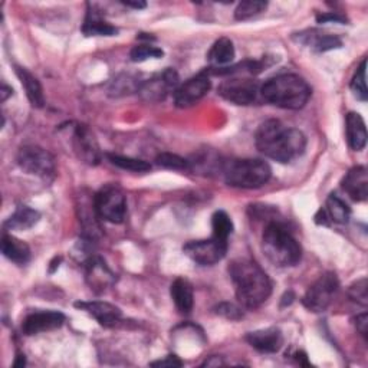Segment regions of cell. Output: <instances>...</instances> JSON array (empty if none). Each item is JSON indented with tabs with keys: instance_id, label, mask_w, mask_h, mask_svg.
I'll return each instance as SVG.
<instances>
[{
	"instance_id": "cell-12",
	"label": "cell",
	"mask_w": 368,
	"mask_h": 368,
	"mask_svg": "<svg viewBox=\"0 0 368 368\" xmlns=\"http://www.w3.org/2000/svg\"><path fill=\"white\" fill-rule=\"evenodd\" d=\"M71 143L74 152L77 154L78 159L88 165V166H98L102 154L98 145V141L91 131V128L85 124H77L72 128V135H71Z\"/></svg>"
},
{
	"instance_id": "cell-16",
	"label": "cell",
	"mask_w": 368,
	"mask_h": 368,
	"mask_svg": "<svg viewBox=\"0 0 368 368\" xmlns=\"http://www.w3.org/2000/svg\"><path fill=\"white\" fill-rule=\"evenodd\" d=\"M77 308L88 312L92 318H95L102 327H114L120 323L123 312L118 306L104 302V301H89V302H77Z\"/></svg>"
},
{
	"instance_id": "cell-38",
	"label": "cell",
	"mask_w": 368,
	"mask_h": 368,
	"mask_svg": "<svg viewBox=\"0 0 368 368\" xmlns=\"http://www.w3.org/2000/svg\"><path fill=\"white\" fill-rule=\"evenodd\" d=\"M151 367H182L183 361L177 355H167L163 359H157L150 362Z\"/></svg>"
},
{
	"instance_id": "cell-7",
	"label": "cell",
	"mask_w": 368,
	"mask_h": 368,
	"mask_svg": "<svg viewBox=\"0 0 368 368\" xmlns=\"http://www.w3.org/2000/svg\"><path fill=\"white\" fill-rule=\"evenodd\" d=\"M94 203L99 219L110 223H121L127 213V199L117 184L104 186L95 196Z\"/></svg>"
},
{
	"instance_id": "cell-35",
	"label": "cell",
	"mask_w": 368,
	"mask_h": 368,
	"mask_svg": "<svg viewBox=\"0 0 368 368\" xmlns=\"http://www.w3.org/2000/svg\"><path fill=\"white\" fill-rule=\"evenodd\" d=\"M157 165L169 169V170H176V172H184V170H190V163L189 160L183 159V157L173 154V152H162L157 155L155 159Z\"/></svg>"
},
{
	"instance_id": "cell-28",
	"label": "cell",
	"mask_w": 368,
	"mask_h": 368,
	"mask_svg": "<svg viewBox=\"0 0 368 368\" xmlns=\"http://www.w3.org/2000/svg\"><path fill=\"white\" fill-rule=\"evenodd\" d=\"M325 212H327L330 222H334L338 225L348 223L350 216H351V208L337 194L328 196L327 203H325Z\"/></svg>"
},
{
	"instance_id": "cell-37",
	"label": "cell",
	"mask_w": 368,
	"mask_h": 368,
	"mask_svg": "<svg viewBox=\"0 0 368 368\" xmlns=\"http://www.w3.org/2000/svg\"><path fill=\"white\" fill-rule=\"evenodd\" d=\"M215 312L218 315H221V317H223L226 320H230V321H239V320L243 318L242 308H239V306H236L235 303H230V302L219 303L215 308Z\"/></svg>"
},
{
	"instance_id": "cell-3",
	"label": "cell",
	"mask_w": 368,
	"mask_h": 368,
	"mask_svg": "<svg viewBox=\"0 0 368 368\" xmlns=\"http://www.w3.org/2000/svg\"><path fill=\"white\" fill-rule=\"evenodd\" d=\"M311 87L295 74H282L268 79L260 87V95L267 102L284 110H301L311 98Z\"/></svg>"
},
{
	"instance_id": "cell-20",
	"label": "cell",
	"mask_w": 368,
	"mask_h": 368,
	"mask_svg": "<svg viewBox=\"0 0 368 368\" xmlns=\"http://www.w3.org/2000/svg\"><path fill=\"white\" fill-rule=\"evenodd\" d=\"M345 137L351 150L361 151L367 145V128L358 113H348L345 118Z\"/></svg>"
},
{
	"instance_id": "cell-31",
	"label": "cell",
	"mask_w": 368,
	"mask_h": 368,
	"mask_svg": "<svg viewBox=\"0 0 368 368\" xmlns=\"http://www.w3.org/2000/svg\"><path fill=\"white\" fill-rule=\"evenodd\" d=\"M212 229H213V235H212L213 238L228 242L229 236L233 232V222L226 212L219 210V212H216L212 218Z\"/></svg>"
},
{
	"instance_id": "cell-18",
	"label": "cell",
	"mask_w": 368,
	"mask_h": 368,
	"mask_svg": "<svg viewBox=\"0 0 368 368\" xmlns=\"http://www.w3.org/2000/svg\"><path fill=\"white\" fill-rule=\"evenodd\" d=\"M189 163H190V172H196L204 176L222 173L225 167V162L222 160V157L215 150H210V148H204L196 152L189 160Z\"/></svg>"
},
{
	"instance_id": "cell-30",
	"label": "cell",
	"mask_w": 368,
	"mask_h": 368,
	"mask_svg": "<svg viewBox=\"0 0 368 368\" xmlns=\"http://www.w3.org/2000/svg\"><path fill=\"white\" fill-rule=\"evenodd\" d=\"M108 160L127 172H133V173H145L151 170V165L144 162V160H138V159H133V157H126V155H118V154H107Z\"/></svg>"
},
{
	"instance_id": "cell-10",
	"label": "cell",
	"mask_w": 368,
	"mask_h": 368,
	"mask_svg": "<svg viewBox=\"0 0 368 368\" xmlns=\"http://www.w3.org/2000/svg\"><path fill=\"white\" fill-rule=\"evenodd\" d=\"M183 252L193 262L203 267L215 265L221 262L228 252V242L210 238L204 240H191L183 246Z\"/></svg>"
},
{
	"instance_id": "cell-19",
	"label": "cell",
	"mask_w": 368,
	"mask_h": 368,
	"mask_svg": "<svg viewBox=\"0 0 368 368\" xmlns=\"http://www.w3.org/2000/svg\"><path fill=\"white\" fill-rule=\"evenodd\" d=\"M342 189L355 201H364L368 196V172L365 167L358 166L351 169L344 180Z\"/></svg>"
},
{
	"instance_id": "cell-11",
	"label": "cell",
	"mask_w": 368,
	"mask_h": 368,
	"mask_svg": "<svg viewBox=\"0 0 368 368\" xmlns=\"http://www.w3.org/2000/svg\"><path fill=\"white\" fill-rule=\"evenodd\" d=\"M179 88V74L167 68L160 74H155L150 79L144 81L138 89V94L145 102H162L172 92Z\"/></svg>"
},
{
	"instance_id": "cell-44",
	"label": "cell",
	"mask_w": 368,
	"mask_h": 368,
	"mask_svg": "<svg viewBox=\"0 0 368 368\" xmlns=\"http://www.w3.org/2000/svg\"><path fill=\"white\" fill-rule=\"evenodd\" d=\"M123 5H126L128 8H134V9H144L147 6L144 2H123Z\"/></svg>"
},
{
	"instance_id": "cell-43",
	"label": "cell",
	"mask_w": 368,
	"mask_h": 368,
	"mask_svg": "<svg viewBox=\"0 0 368 368\" xmlns=\"http://www.w3.org/2000/svg\"><path fill=\"white\" fill-rule=\"evenodd\" d=\"M295 358H296V361H298L301 365H309V362H308V358H306V354H305V352H302V351L296 352V354H295Z\"/></svg>"
},
{
	"instance_id": "cell-24",
	"label": "cell",
	"mask_w": 368,
	"mask_h": 368,
	"mask_svg": "<svg viewBox=\"0 0 368 368\" xmlns=\"http://www.w3.org/2000/svg\"><path fill=\"white\" fill-rule=\"evenodd\" d=\"M40 219L38 210L28 206H19L13 215L5 222V229L8 230H28L33 228Z\"/></svg>"
},
{
	"instance_id": "cell-42",
	"label": "cell",
	"mask_w": 368,
	"mask_h": 368,
	"mask_svg": "<svg viewBox=\"0 0 368 368\" xmlns=\"http://www.w3.org/2000/svg\"><path fill=\"white\" fill-rule=\"evenodd\" d=\"M203 365H207V367H219V365H225V362L219 358V357H212L210 359H206L204 362H203Z\"/></svg>"
},
{
	"instance_id": "cell-47",
	"label": "cell",
	"mask_w": 368,
	"mask_h": 368,
	"mask_svg": "<svg viewBox=\"0 0 368 368\" xmlns=\"http://www.w3.org/2000/svg\"><path fill=\"white\" fill-rule=\"evenodd\" d=\"M61 260H62V257H61V256H60V257L57 256V257H55V260H54V262H52V264H50L52 267H50L49 272H54V271H55V269H57V268L60 267V264H61Z\"/></svg>"
},
{
	"instance_id": "cell-27",
	"label": "cell",
	"mask_w": 368,
	"mask_h": 368,
	"mask_svg": "<svg viewBox=\"0 0 368 368\" xmlns=\"http://www.w3.org/2000/svg\"><path fill=\"white\" fill-rule=\"evenodd\" d=\"M301 40L309 46H312L313 50L317 52H327L333 49H338L342 46V42L335 35H324L317 30H311L309 35L301 33Z\"/></svg>"
},
{
	"instance_id": "cell-45",
	"label": "cell",
	"mask_w": 368,
	"mask_h": 368,
	"mask_svg": "<svg viewBox=\"0 0 368 368\" xmlns=\"http://www.w3.org/2000/svg\"><path fill=\"white\" fill-rule=\"evenodd\" d=\"M12 92H13L12 88H9L6 84H4V85H2V101H6L8 96L12 95Z\"/></svg>"
},
{
	"instance_id": "cell-26",
	"label": "cell",
	"mask_w": 368,
	"mask_h": 368,
	"mask_svg": "<svg viewBox=\"0 0 368 368\" xmlns=\"http://www.w3.org/2000/svg\"><path fill=\"white\" fill-rule=\"evenodd\" d=\"M82 32L87 36H114L118 33V29L108 22H105L98 12L88 11L85 22L82 25Z\"/></svg>"
},
{
	"instance_id": "cell-14",
	"label": "cell",
	"mask_w": 368,
	"mask_h": 368,
	"mask_svg": "<svg viewBox=\"0 0 368 368\" xmlns=\"http://www.w3.org/2000/svg\"><path fill=\"white\" fill-rule=\"evenodd\" d=\"M65 323V315L60 311H36L29 313L22 323L25 335H36L40 333L61 328Z\"/></svg>"
},
{
	"instance_id": "cell-8",
	"label": "cell",
	"mask_w": 368,
	"mask_h": 368,
	"mask_svg": "<svg viewBox=\"0 0 368 368\" xmlns=\"http://www.w3.org/2000/svg\"><path fill=\"white\" fill-rule=\"evenodd\" d=\"M338 288L340 282L337 275L334 272H325L308 288L302 298V303L312 312H323L333 302Z\"/></svg>"
},
{
	"instance_id": "cell-41",
	"label": "cell",
	"mask_w": 368,
	"mask_h": 368,
	"mask_svg": "<svg viewBox=\"0 0 368 368\" xmlns=\"http://www.w3.org/2000/svg\"><path fill=\"white\" fill-rule=\"evenodd\" d=\"M315 222H317L318 225H324V226H328L330 225V219L327 216V212L325 208H320V212L315 215Z\"/></svg>"
},
{
	"instance_id": "cell-2",
	"label": "cell",
	"mask_w": 368,
	"mask_h": 368,
	"mask_svg": "<svg viewBox=\"0 0 368 368\" xmlns=\"http://www.w3.org/2000/svg\"><path fill=\"white\" fill-rule=\"evenodd\" d=\"M239 303L246 309H257L272 294V282L267 272L252 259H236L229 265Z\"/></svg>"
},
{
	"instance_id": "cell-1",
	"label": "cell",
	"mask_w": 368,
	"mask_h": 368,
	"mask_svg": "<svg viewBox=\"0 0 368 368\" xmlns=\"http://www.w3.org/2000/svg\"><path fill=\"white\" fill-rule=\"evenodd\" d=\"M255 144L262 154L285 165L303 154L306 138L302 131L286 127L279 120H268L259 126Z\"/></svg>"
},
{
	"instance_id": "cell-5",
	"label": "cell",
	"mask_w": 368,
	"mask_h": 368,
	"mask_svg": "<svg viewBox=\"0 0 368 368\" xmlns=\"http://www.w3.org/2000/svg\"><path fill=\"white\" fill-rule=\"evenodd\" d=\"M225 182L238 189H257L267 184L272 176L271 166L259 159H242L225 163Z\"/></svg>"
},
{
	"instance_id": "cell-46",
	"label": "cell",
	"mask_w": 368,
	"mask_h": 368,
	"mask_svg": "<svg viewBox=\"0 0 368 368\" xmlns=\"http://www.w3.org/2000/svg\"><path fill=\"white\" fill-rule=\"evenodd\" d=\"M25 364H26V358H25V355L19 354V355L16 357V361L13 362V367H23Z\"/></svg>"
},
{
	"instance_id": "cell-15",
	"label": "cell",
	"mask_w": 368,
	"mask_h": 368,
	"mask_svg": "<svg viewBox=\"0 0 368 368\" xmlns=\"http://www.w3.org/2000/svg\"><path fill=\"white\" fill-rule=\"evenodd\" d=\"M85 269L87 282L96 294L104 292L116 282V275L101 257H89L85 264Z\"/></svg>"
},
{
	"instance_id": "cell-17",
	"label": "cell",
	"mask_w": 368,
	"mask_h": 368,
	"mask_svg": "<svg viewBox=\"0 0 368 368\" xmlns=\"http://www.w3.org/2000/svg\"><path fill=\"white\" fill-rule=\"evenodd\" d=\"M246 341L252 348L264 354L278 352L284 345V334L279 328L271 327L265 330H257L246 335Z\"/></svg>"
},
{
	"instance_id": "cell-23",
	"label": "cell",
	"mask_w": 368,
	"mask_h": 368,
	"mask_svg": "<svg viewBox=\"0 0 368 368\" xmlns=\"http://www.w3.org/2000/svg\"><path fill=\"white\" fill-rule=\"evenodd\" d=\"M170 295L176 308L182 313H189L194 305V294L191 284L184 278H177L170 286Z\"/></svg>"
},
{
	"instance_id": "cell-29",
	"label": "cell",
	"mask_w": 368,
	"mask_h": 368,
	"mask_svg": "<svg viewBox=\"0 0 368 368\" xmlns=\"http://www.w3.org/2000/svg\"><path fill=\"white\" fill-rule=\"evenodd\" d=\"M143 82L138 81L137 77L130 75V74H123L120 77H117L111 85H110V95L113 96H124V95H130L134 92H138L140 87Z\"/></svg>"
},
{
	"instance_id": "cell-36",
	"label": "cell",
	"mask_w": 368,
	"mask_h": 368,
	"mask_svg": "<svg viewBox=\"0 0 368 368\" xmlns=\"http://www.w3.org/2000/svg\"><path fill=\"white\" fill-rule=\"evenodd\" d=\"M367 288H368L367 278H362V279L354 282V284L350 286L348 295H350V298H351L354 302H357V303H359V305H362V306H367V303H368Z\"/></svg>"
},
{
	"instance_id": "cell-34",
	"label": "cell",
	"mask_w": 368,
	"mask_h": 368,
	"mask_svg": "<svg viewBox=\"0 0 368 368\" xmlns=\"http://www.w3.org/2000/svg\"><path fill=\"white\" fill-rule=\"evenodd\" d=\"M165 55L163 49L157 48L151 43H143L138 46H134L130 52V58L133 62H144L151 58H162Z\"/></svg>"
},
{
	"instance_id": "cell-22",
	"label": "cell",
	"mask_w": 368,
	"mask_h": 368,
	"mask_svg": "<svg viewBox=\"0 0 368 368\" xmlns=\"http://www.w3.org/2000/svg\"><path fill=\"white\" fill-rule=\"evenodd\" d=\"M4 255L16 265H26L30 260V247L21 239L12 235H4L2 238Z\"/></svg>"
},
{
	"instance_id": "cell-21",
	"label": "cell",
	"mask_w": 368,
	"mask_h": 368,
	"mask_svg": "<svg viewBox=\"0 0 368 368\" xmlns=\"http://www.w3.org/2000/svg\"><path fill=\"white\" fill-rule=\"evenodd\" d=\"M16 75L22 84V87L25 88L26 96L29 99V102L32 104V107L35 108H42L45 105V95H43V89L40 82L38 81L36 77H33L26 68L22 67H15Z\"/></svg>"
},
{
	"instance_id": "cell-39",
	"label": "cell",
	"mask_w": 368,
	"mask_h": 368,
	"mask_svg": "<svg viewBox=\"0 0 368 368\" xmlns=\"http://www.w3.org/2000/svg\"><path fill=\"white\" fill-rule=\"evenodd\" d=\"M317 22L318 23H327V22H337V23H345L347 18L337 13V12H327L323 15L317 16Z\"/></svg>"
},
{
	"instance_id": "cell-13",
	"label": "cell",
	"mask_w": 368,
	"mask_h": 368,
	"mask_svg": "<svg viewBox=\"0 0 368 368\" xmlns=\"http://www.w3.org/2000/svg\"><path fill=\"white\" fill-rule=\"evenodd\" d=\"M210 88H212V81H210L207 74H199L179 85L174 91V102L179 108H189L203 99Z\"/></svg>"
},
{
	"instance_id": "cell-25",
	"label": "cell",
	"mask_w": 368,
	"mask_h": 368,
	"mask_svg": "<svg viewBox=\"0 0 368 368\" xmlns=\"http://www.w3.org/2000/svg\"><path fill=\"white\" fill-rule=\"evenodd\" d=\"M235 46L229 38L218 39L207 54V61L213 67H225L235 60Z\"/></svg>"
},
{
	"instance_id": "cell-33",
	"label": "cell",
	"mask_w": 368,
	"mask_h": 368,
	"mask_svg": "<svg viewBox=\"0 0 368 368\" xmlns=\"http://www.w3.org/2000/svg\"><path fill=\"white\" fill-rule=\"evenodd\" d=\"M365 69H367V60H362L361 65L358 67V69H357V72L352 77L351 84H350L351 91L355 95V98L362 101V102L367 101V96H368V92H367V72H365Z\"/></svg>"
},
{
	"instance_id": "cell-40",
	"label": "cell",
	"mask_w": 368,
	"mask_h": 368,
	"mask_svg": "<svg viewBox=\"0 0 368 368\" xmlns=\"http://www.w3.org/2000/svg\"><path fill=\"white\" fill-rule=\"evenodd\" d=\"M355 327L357 331L367 340V334H368V315L364 312L355 318Z\"/></svg>"
},
{
	"instance_id": "cell-9",
	"label": "cell",
	"mask_w": 368,
	"mask_h": 368,
	"mask_svg": "<svg viewBox=\"0 0 368 368\" xmlns=\"http://www.w3.org/2000/svg\"><path fill=\"white\" fill-rule=\"evenodd\" d=\"M230 75L219 87V94L229 102L236 105H250L256 102L260 94V85L256 79L250 77Z\"/></svg>"
},
{
	"instance_id": "cell-32",
	"label": "cell",
	"mask_w": 368,
	"mask_h": 368,
	"mask_svg": "<svg viewBox=\"0 0 368 368\" xmlns=\"http://www.w3.org/2000/svg\"><path fill=\"white\" fill-rule=\"evenodd\" d=\"M267 8L268 4L264 2V0H246V2L238 5L235 11V18L236 21H247L253 16L260 15L262 12H265Z\"/></svg>"
},
{
	"instance_id": "cell-6",
	"label": "cell",
	"mask_w": 368,
	"mask_h": 368,
	"mask_svg": "<svg viewBox=\"0 0 368 368\" xmlns=\"http://www.w3.org/2000/svg\"><path fill=\"white\" fill-rule=\"evenodd\" d=\"M18 166L28 174L42 180H52L57 174L54 155L38 145H25L18 151Z\"/></svg>"
},
{
	"instance_id": "cell-4",
	"label": "cell",
	"mask_w": 368,
	"mask_h": 368,
	"mask_svg": "<svg viewBox=\"0 0 368 368\" xmlns=\"http://www.w3.org/2000/svg\"><path fill=\"white\" fill-rule=\"evenodd\" d=\"M262 250L275 267H294L301 260V246L279 222H269L262 233Z\"/></svg>"
}]
</instances>
